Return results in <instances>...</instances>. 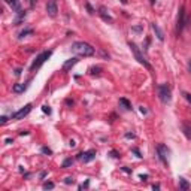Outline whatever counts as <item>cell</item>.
I'll return each instance as SVG.
<instances>
[{"instance_id":"ba28073f","label":"cell","mask_w":191,"mask_h":191,"mask_svg":"<svg viewBox=\"0 0 191 191\" xmlns=\"http://www.w3.org/2000/svg\"><path fill=\"white\" fill-rule=\"evenodd\" d=\"M46 12H48V15L49 17H57V14H58V8H57V0H51V2H48V5H46Z\"/></svg>"},{"instance_id":"52a82bcc","label":"cell","mask_w":191,"mask_h":191,"mask_svg":"<svg viewBox=\"0 0 191 191\" xmlns=\"http://www.w3.org/2000/svg\"><path fill=\"white\" fill-rule=\"evenodd\" d=\"M94 158H95V149H90V151H85V152L78 154V160H81L84 163H90Z\"/></svg>"},{"instance_id":"ac0fdd59","label":"cell","mask_w":191,"mask_h":191,"mask_svg":"<svg viewBox=\"0 0 191 191\" xmlns=\"http://www.w3.org/2000/svg\"><path fill=\"white\" fill-rule=\"evenodd\" d=\"M120 105H123V106H124V109H127V111H130V109H131V103H130L127 99H124V97H123V99H120Z\"/></svg>"},{"instance_id":"d6a6232c","label":"cell","mask_w":191,"mask_h":191,"mask_svg":"<svg viewBox=\"0 0 191 191\" xmlns=\"http://www.w3.org/2000/svg\"><path fill=\"white\" fill-rule=\"evenodd\" d=\"M139 178H140V181H146V178H148V175H140Z\"/></svg>"},{"instance_id":"484cf974","label":"cell","mask_w":191,"mask_h":191,"mask_svg":"<svg viewBox=\"0 0 191 191\" xmlns=\"http://www.w3.org/2000/svg\"><path fill=\"white\" fill-rule=\"evenodd\" d=\"M6 121H8V118H6L5 115H3L2 118H0V124H6Z\"/></svg>"},{"instance_id":"d590c367","label":"cell","mask_w":191,"mask_h":191,"mask_svg":"<svg viewBox=\"0 0 191 191\" xmlns=\"http://www.w3.org/2000/svg\"><path fill=\"white\" fill-rule=\"evenodd\" d=\"M152 188H154V190H160V185H158V184H154Z\"/></svg>"},{"instance_id":"7c38bea8","label":"cell","mask_w":191,"mask_h":191,"mask_svg":"<svg viewBox=\"0 0 191 191\" xmlns=\"http://www.w3.org/2000/svg\"><path fill=\"white\" fill-rule=\"evenodd\" d=\"M76 63H78V58H76V57H73V58H70V60L64 61V64H63V70H64V72H69V70H70Z\"/></svg>"},{"instance_id":"e0dca14e","label":"cell","mask_w":191,"mask_h":191,"mask_svg":"<svg viewBox=\"0 0 191 191\" xmlns=\"http://www.w3.org/2000/svg\"><path fill=\"white\" fill-rule=\"evenodd\" d=\"M88 72H90L91 75H100L102 67H100V66H91V67L88 69Z\"/></svg>"},{"instance_id":"4dcf8cb0","label":"cell","mask_w":191,"mask_h":191,"mask_svg":"<svg viewBox=\"0 0 191 191\" xmlns=\"http://www.w3.org/2000/svg\"><path fill=\"white\" fill-rule=\"evenodd\" d=\"M126 137H127V139H133V137H134V134H133V133H127V134H126Z\"/></svg>"},{"instance_id":"3957f363","label":"cell","mask_w":191,"mask_h":191,"mask_svg":"<svg viewBox=\"0 0 191 191\" xmlns=\"http://www.w3.org/2000/svg\"><path fill=\"white\" fill-rule=\"evenodd\" d=\"M129 46L131 48V51H133V54H134V58H136L140 64H143L146 69H151V64H149V63L146 61V58L142 55V52H140V49L137 48V45H136L134 42H130V43H129Z\"/></svg>"},{"instance_id":"8fae6325","label":"cell","mask_w":191,"mask_h":191,"mask_svg":"<svg viewBox=\"0 0 191 191\" xmlns=\"http://www.w3.org/2000/svg\"><path fill=\"white\" fill-rule=\"evenodd\" d=\"M5 2L11 6V9H12L14 12L23 11V9H21V2H20V0H5Z\"/></svg>"},{"instance_id":"7bdbcfd3","label":"cell","mask_w":191,"mask_h":191,"mask_svg":"<svg viewBox=\"0 0 191 191\" xmlns=\"http://www.w3.org/2000/svg\"><path fill=\"white\" fill-rule=\"evenodd\" d=\"M190 70H191V63H190Z\"/></svg>"},{"instance_id":"9a60e30c","label":"cell","mask_w":191,"mask_h":191,"mask_svg":"<svg viewBox=\"0 0 191 191\" xmlns=\"http://www.w3.org/2000/svg\"><path fill=\"white\" fill-rule=\"evenodd\" d=\"M182 133L185 134V137L188 140H191V127L188 124H182Z\"/></svg>"},{"instance_id":"8d00e7d4","label":"cell","mask_w":191,"mask_h":191,"mask_svg":"<svg viewBox=\"0 0 191 191\" xmlns=\"http://www.w3.org/2000/svg\"><path fill=\"white\" fill-rule=\"evenodd\" d=\"M123 170H124V172H127V173H131V170H130V169H127V167H123Z\"/></svg>"},{"instance_id":"e575fe53","label":"cell","mask_w":191,"mask_h":191,"mask_svg":"<svg viewBox=\"0 0 191 191\" xmlns=\"http://www.w3.org/2000/svg\"><path fill=\"white\" fill-rule=\"evenodd\" d=\"M69 145H70L72 148H75V146H76V143H75V140H70V143H69Z\"/></svg>"},{"instance_id":"ab89813d","label":"cell","mask_w":191,"mask_h":191,"mask_svg":"<svg viewBox=\"0 0 191 191\" xmlns=\"http://www.w3.org/2000/svg\"><path fill=\"white\" fill-rule=\"evenodd\" d=\"M140 112H142V114H146V109H145V108L142 106V108H140Z\"/></svg>"},{"instance_id":"83f0119b","label":"cell","mask_w":191,"mask_h":191,"mask_svg":"<svg viewBox=\"0 0 191 191\" xmlns=\"http://www.w3.org/2000/svg\"><path fill=\"white\" fill-rule=\"evenodd\" d=\"M87 9H88V12H90V14H94V9H93V8H91L88 3H87Z\"/></svg>"},{"instance_id":"b9f144b4","label":"cell","mask_w":191,"mask_h":191,"mask_svg":"<svg viewBox=\"0 0 191 191\" xmlns=\"http://www.w3.org/2000/svg\"><path fill=\"white\" fill-rule=\"evenodd\" d=\"M149 2H151V3H155V0H149Z\"/></svg>"},{"instance_id":"30bf717a","label":"cell","mask_w":191,"mask_h":191,"mask_svg":"<svg viewBox=\"0 0 191 191\" xmlns=\"http://www.w3.org/2000/svg\"><path fill=\"white\" fill-rule=\"evenodd\" d=\"M99 15L102 17V20H103V21H106V23H109V24H111V23H114V18L109 15V11H108L105 6H100V8H99Z\"/></svg>"},{"instance_id":"f35d334b","label":"cell","mask_w":191,"mask_h":191,"mask_svg":"<svg viewBox=\"0 0 191 191\" xmlns=\"http://www.w3.org/2000/svg\"><path fill=\"white\" fill-rule=\"evenodd\" d=\"M15 75H21V69H17L15 70Z\"/></svg>"},{"instance_id":"836d02e7","label":"cell","mask_w":191,"mask_h":191,"mask_svg":"<svg viewBox=\"0 0 191 191\" xmlns=\"http://www.w3.org/2000/svg\"><path fill=\"white\" fill-rule=\"evenodd\" d=\"M6 143H8V145H11V143H14V140H12L11 137H8V139H6Z\"/></svg>"},{"instance_id":"7a4b0ae2","label":"cell","mask_w":191,"mask_h":191,"mask_svg":"<svg viewBox=\"0 0 191 191\" xmlns=\"http://www.w3.org/2000/svg\"><path fill=\"white\" fill-rule=\"evenodd\" d=\"M158 97L163 103H170L172 100V93H170V87L167 84H161L158 85Z\"/></svg>"},{"instance_id":"277c9868","label":"cell","mask_w":191,"mask_h":191,"mask_svg":"<svg viewBox=\"0 0 191 191\" xmlns=\"http://www.w3.org/2000/svg\"><path fill=\"white\" fill-rule=\"evenodd\" d=\"M51 54H52L51 51H45V52H42V54H39V55L36 57V60L33 61V64H32V67H30V70L33 72V70H36V69H39V67H40V66H42V64H43V63H45V61H46V60H48V58L51 57Z\"/></svg>"},{"instance_id":"f546056e","label":"cell","mask_w":191,"mask_h":191,"mask_svg":"<svg viewBox=\"0 0 191 191\" xmlns=\"http://www.w3.org/2000/svg\"><path fill=\"white\" fill-rule=\"evenodd\" d=\"M185 99L188 100V103L191 105V94H185Z\"/></svg>"},{"instance_id":"4fadbf2b","label":"cell","mask_w":191,"mask_h":191,"mask_svg":"<svg viewBox=\"0 0 191 191\" xmlns=\"http://www.w3.org/2000/svg\"><path fill=\"white\" fill-rule=\"evenodd\" d=\"M24 18H26V11L17 12V17H15V20H14V24H15V26H20V24L24 21Z\"/></svg>"},{"instance_id":"4316f807","label":"cell","mask_w":191,"mask_h":191,"mask_svg":"<svg viewBox=\"0 0 191 191\" xmlns=\"http://www.w3.org/2000/svg\"><path fill=\"white\" fill-rule=\"evenodd\" d=\"M133 152H134L139 158H142V155H140V152H139V149H137V148H134V149H133Z\"/></svg>"},{"instance_id":"9c48e42d","label":"cell","mask_w":191,"mask_h":191,"mask_svg":"<svg viewBox=\"0 0 191 191\" xmlns=\"http://www.w3.org/2000/svg\"><path fill=\"white\" fill-rule=\"evenodd\" d=\"M185 27V8L181 6L179 15H178V32H182Z\"/></svg>"},{"instance_id":"ffe728a7","label":"cell","mask_w":191,"mask_h":191,"mask_svg":"<svg viewBox=\"0 0 191 191\" xmlns=\"http://www.w3.org/2000/svg\"><path fill=\"white\" fill-rule=\"evenodd\" d=\"M32 33H33V30H32V29H27V30H23V32L20 33L18 37L21 39V37H24V36H27V35H32Z\"/></svg>"},{"instance_id":"5bb4252c","label":"cell","mask_w":191,"mask_h":191,"mask_svg":"<svg viewBox=\"0 0 191 191\" xmlns=\"http://www.w3.org/2000/svg\"><path fill=\"white\" fill-rule=\"evenodd\" d=\"M152 30H154V33H155V36L158 37V40H164V33L161 32V29L158 27V24H152Z\"/></svg>"},{"instance_id":"8992f818","label":"cell","mask_w":191,"mask_h":191,"mask_svg":"<svg viewBox=\"0 0 191 191\" xmlns=\"http://www.w3.org/2000/svg\"><path fill=\"white\" fill-rule=\"evenodd\" d=\"M157 154H158L160 160H161L164 164L169 163V154H170V151H169V148H167L166 145H158V146H157Z\"/></svg>"},{"instance_id":"d6986e66","label":"cell","mask_w":191,"mask_h":191,"mask_svg":"<svg viewBox=\"0 0 191 191\" xmlns=\"http://www.w3.org/2000/svg\"><path fill=\"white\" fill-rule=\"evenodd\" d=\"M179 188L185 191V190H188V188H190V184H188L184 178H179Z\"/></svg>"},{"instance_id":"44dd1931","label":"cell","mask_w":191,"mask_h":191,"mask_svg":"<svg viewBox=\"0 0 191 191\" xmlns=\"http://www.w3.org/2000/svg\"><path fill=\"white\" fill-rule=\"evenodd\" d=\"M72 163H73V160H72V158H66V160L63 161V164H61V167H64V169H66V167H69V166H72Z\"/></svg>"},{"instance_id":"603a6c76","label":"cell","mask_w":191,"mask_h":191,"mask_svg":"<svg viewBox=\"0 0 191 191\" xmlns=\"http://www.w3.org/2000/svg\"><path fill=\"white\" fill-rule=\"evenodd\" d=\"M75 182V179L72 178V176H67L66 179H64V184H67V185H70V184H73Z\"/></svg>"},{"instance_id":"d4e9b609","label":"cell","mask_w":191,"mask_h":191,"mask_svg":"<svg viewBox=\"0 0 191 191\" xmlns=\"http://www.w3.org/2000/svg\"><path fill=\"white\" fill-rule=\"evenodd\" d=\"M42 111H43L45 114H48V115L51 114V108H49V106H46V105H45V106H42Z\"/></svg>"},{"instance_id":"cb8c5ba5","label":"cell","mask_w":191,"mask_h":191,"mask_svg":"<svg viewBox=\"0 0 191 191\" xmlns=\"http://www.w3.org/2000/svg\"><path fill=\"white\" fill-rule=\"evenodd\" d=\"M40 151H42L43 154H48V155H51V154H52V151H51L49 148H46V146H43V148H42Z\"/></svg>"},{"instance_id":"6da1fadb","label":"cell","mask_w":191,"mask_h":191,"mask_svg":"<svg viewBox=\"0 0 191 191\" xmlns=\"http://www.w3.org/2000/svg\"><path fill=\"white\" fill-rule=\"evenodd\" d=\"M70 49L75 55H81V57H91L95 52V49L87 42H75L72 43Z\"/></svg>"},{"instance_id":"1f68e13d","label":"cell","mask_w":191,"mask_h":191,"mask_svg":"<svg viewBox=\"0 0 191 191\" xmlns=\"http://www.w3.org/2000/svg\"><path fill=\"white\" fill-rule=\"evenodd\" d=\"M36 2H37V0H29V3H30V6H32V8L35 6V3H36Z\"/></svg>"},{"instance_id":"7402d4cb","label":"cell","mask_w":191,"mask_h":191,"mask_svg":"<svg viewBox=\"0 0 191 191\" xmlns=\"http://www.w3.org/2000/svg\"><path fill=\"white\" fill-rule=\"evenodd\" d=\"M54 188V184L52 182H45L43 184V190H52Z\"/></svg>"},{"instance_id":"2e32d148","label":"cell","mask_w":191,"mask_h":191,"mask_svg":"<svg viewBox=\"0 0 191 191\" xmlns=\"http://www.w3.org/2000/svg\"><path fill=\"white\" fill-rule=\"evenodd\" d=\"M26 85L24 84H15L14 85V93H17V94H20V93H24L26 91Z\"/></svg>"},{"instance_id":"5b68a950","label":"cell","mask_w":191,"mask_h":191,"mask_svg":"<svg viewBox=\"0 0 191 191\" xmlns=\"http://www.w3.org/2000/svg\"><path fill=\"white\" fill-rule=\"evenodd\" d=\"M32 103H27L24 108H21L20 111H17V112H14L12 115H11V118L12 120H23L24 117H27L29 114H30V111H32Z\"/></svg>"},{"instance_id":"f1b7e54d","label":"cell","mask_w":191,"mask_h":191,"mask_svg":"<svg viewBox=\"0 0 191 191\" xmlns=\"http://www.w3.org/2000/svg\"><path fill=\"white\" fill-rule=\"evenodd\" d=\"M111 155H112V157H115V158H118V157H120L117 151H111Z\"/></svg>"},{"instance_id":"60d3db41","label":"cell","mask_w":191,"mask_h":191,"mask_svg":"<svg viewBox=\"0 0 191 191\" xmlns=\"http://www.w3.org/2000/svg\"><path fill=\"white\" fill-rule=\"evenodd\" d=\"M127 2L129 0H121V3H124V5H127Z\"/></svg>"},{"instance_id":"74e56055","label":"cell","mask_w":191,"mask_h":191,"mask_svg":"<svg viewBox=\"0 0 191 191\" xmlns=\"http://www.w3.org/2000/svg\"><path fill=\"white\" fill-rule=\"evenodd\" d=\"M133 30H134V32H140V30H142V27H134Z\"/></svg>"}]
</instances>
